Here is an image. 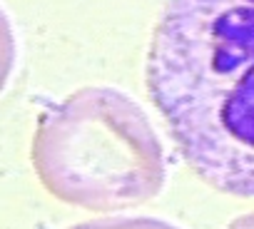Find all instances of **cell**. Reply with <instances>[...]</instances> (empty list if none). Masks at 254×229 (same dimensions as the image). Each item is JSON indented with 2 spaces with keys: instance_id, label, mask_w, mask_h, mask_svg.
Returning <instances> with one entry per match:
<instances>
[{
  "instance_id": "obj_1",
  "label": "cell",
  "mask_w": 254,
  "mask_h": 229,
  "mask_svg": "<svg viewBox=\"0 0 254 229\" xmlns=\"http://www.w3.org/2000/svg\"><path fill=\"white\" fill-rule=\"evenodd\" d=\"M145 80L187 167L254 197V0H170Z\"/></svg>"
},
{
  "instance_id": "obj_2",
  "label": "cell",
  "mask_w": 254,
  "mask_h": 229,
  "mask_svg": "<svg viewBox=\"0 0 254 229\" xmlns=\"http://www.w3.org/2000/svg\"><path fill=\"white\" fill-rule=\"evenodd\" d=\"M30 155L55 199L90 212L145 204L167 182L165 150L147 112L115 87H82L53 105Z\"/></svg>"
},
{
  "instance_id": "obj_3",
  "label": "cell",
  "mask_w": 254,
  "mask_h": 229,
  "mask_svg": "<svg viewBox=\"0 0 254 229\" xmlns=\"http://www.w3.org/2000/svg\"><path fill=\"white\" fill-rule=\"evenodd\" d=\"M18 60V40H15V30L10 18L5 15V10L0 8V92L5 90L13 67Z\"/></svg>"
},
{
  "instance_id": "obj_4",
  "label": "cell",
  "mask_w": 254,
  "mask_h": 229,
  "mask_svg": "<svg viewBox=\"0 0 254 229\" xmlns=\"http://www.w3.org/2000/svg\"><path fill=\"white\" fill-rule=\"evenodd\" d=\"M70 229H180V227L155 217H110V219L82 222Z\"/></svg>"
},
{
  "instance_id": "obj_5",
  "label": "cell",
  "mask_w": 254,
  "mask_h": 229,
  "mask_svg": "<svg viewBox=\"0 0 254 229\" xmlns=\"http://www.w3.org/2000/svg\"><path fill=\"white\" fill-rule=\"evenodd\" d=\"M227 229H254V212H247V214L232 219Z\"/></svg>"
}]
</instances>
